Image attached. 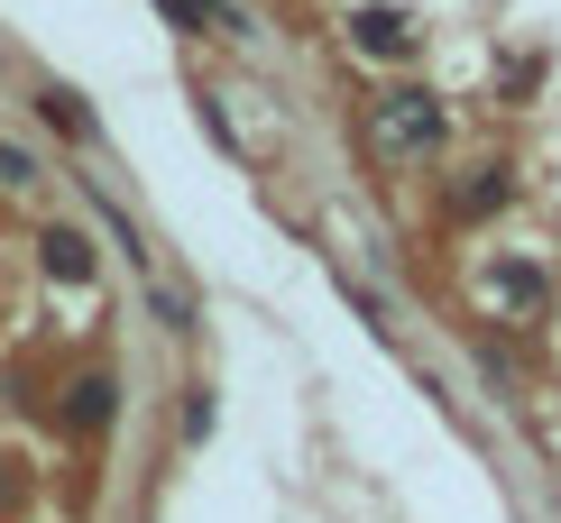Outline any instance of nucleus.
I'll use <instances>...</instances> for the list:
<instances>
[{
  "label": "nucleus",
  "mask_w": 561,
  "mask_h": 523,
  "mask_svg": "<svg viewBox=\"0 0 561 523\" xmlns=\"http://www.w3.org/2000/svg\"><path fill=\"white\" fill-rule=\"evenodd\" d=\"M368 138H378L387 156H433L442 148V102L433 92H378V102H368Z\"/></svg>",
  "instance_id": "obj_1"
},
{
  "label": "nucleus",
  "mask_w": 561,
  "mask_h": 523,
  "mask_svg": "<svg viewBox=\"0 0 561 523\" xmlns=\"http://www.w3.org/2000/svg\"><path fill=\"white\" fill-rule=\"evenodd\" d=\"M111 414H121V376L83 368L75 386H65V432H111Z\"/></svg>",
  "instance_id": "obj_2"
},
{
  "label": "nucleus",
  "mask_w": 561,
  "mask_h": 523,
  "mask_svg": "<svg viewBox=\"0 0 561 523\" xmlns=\"http://www.w3.org/2000/svg\"><path fill=\"white\" fill-rule=\"evenodd\" d=\"M350 46L378 56V65H405L414 56V19L405 10H359V19H350Z\"/></svg>",
  "instance_id": "obj_3"
},
{
  "label": "nucleus",
  "mask_w": 561,
  "mask_h": 523,
  "mask_svg": "<svg viewBox=\"0 0 561 523\" xmlns=\"http://www.w3.org/2000/svg\"><path fill=\"white\" fill-rule=\"evenodd\" d=\"M37 111H46V129H65L75 148H92V138H102V129H92V111H83L65 83H37Z\"/></svg>",
  "instance_id": "obj_4"
},
{
  "label": "nucleus",
  "mask_w": 561,
  "mask_h": 523,
  "mask_svg": "<svg viewBox=\"0 0 561 523\" xmlns=\"http://www.w3.org/2000/svg\"><path fill=\"white\" fill-rule=\"evenodd\" d=\"M46 276H56V284H83L92 276V240H83V230H46Z\"/></svg>",
  "instance_id": "obj_5"
},
{
  "label": "nucleus",
  "mask_w": 561,
  "mask_h": 523,
  "mask_svg": "<svg viewBox=\"0 0 561 523\" xmlns=\"http://www.w3.org/2000/svg\"><path fill=\"white\" fill-rule=\"evenodd\" d=\"M506 194H516V175H506V165H479V175H470V184H460V194H451V202H460V211H497Z\"/></svg>",
  "instance_id": "obj_6"
},
{
  "label": "nucleus",
  "mask_w": 561,
  "mask_h": 523,
  "mask_svg": "<svg viewBox=\"0 0 561 523\" xmlns=\"http://www.w3.org/2000/svg\"><path fill=\"white\" fill-rule=\"evenodd\" d=\"M497 303L534 313V303H543V276H534V267H497Z\"/></svg>",
  "instance_id": "obj_7"
},
{
  "label": "nucleus",
  "mask_w": 561,
  "mask_h": 523,
  "mask_svg": "<svg viewBox=\"0 0 561 523\" xmlns=\"http://www.w3.org/2000/svg\"><path fill=\"white\" fill-rule=\"evenodd\" d=\"M157 10H167V19H175V28H203V19H230V10H221V0H157Z\"/></svg>",
  "instance_id": "obj_8"
},
{
  "label": "nucleus",
  "mask_w": 561,
  "mask_h": 523,
  "mask_svg": "<svg viewBox=\"0 0 561 523\" xmlns=\"http://www.w3.org/2000/svg\"><path fill=\"white\" fill-rule=\"evenodd\" d=\"M0 184H10V194H28V184H37V156H28V148H0Z\"/></svg>",
  "instance_id": "obj_9"
},
{
  "label": "nucleus",
  "mask_w": 561,
  "mask_h": 523,
  "mask_svg": "<svg viewBox=\"0 0 561 523\" xmlns=\"http://www.w3.org/2000/svg\"><path fill=\"white\" fill-rule=\"evenodd\" d=\"M28 505V478H19V468H0V514H19Z\"/></svg>",
  "instance_id": "obj_10"
}]
</instances>
